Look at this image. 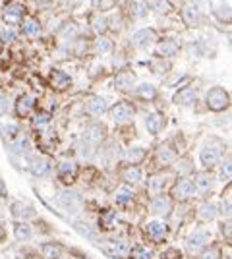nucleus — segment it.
Masks as SVG:
<instances>
[{
  "mask_svg": "<svg viewBox=\"0 0 232 259\" xmlns=\"http://www.w3.org/2000/svg\"><path fill=\"white\" fill-rule=\"evenodd\" d=\"M10 211H12V216H16V218H24V220H28V218H33V216H35V209H33V207H29V205H26V203H22V202L12 203Z\"/></svg>",
  "mask_w": 232,
  "mask_h": 259,
  "instance_id": "nucleus-12",
  "label": "nucleus"
},
{
  "mask_svg": "<svg viewBox=\"0 0 232 259\" xmlns=\"http://www.w3.org/2000/svg\"><path fill=\"white\" fill-rule=\"evenodd\" d=\"M87 110L91 114H102L106 110V99H102V97H91L89 102H87Z\"/></svg>",
  "mask_w": 232,
  "mask_h": 259,
  "instance_id": "nucleus-22",
  "label": "nucleus"
},
{
  "mask_svg": "<svg viewBox=\"0 0 232 259\" xmlns=\"http://www.w3.org/2000/svg\"><path fill=\"white\" fill-rule=\"evenodd\" d=\"M220 180L222 182H230L232 180V157L226 158L222 162V168H220Z\"/></svg>",
  "mask_w": 232,
  "mask_h": 259,
  "instance_id": "nucleus-36",
  "label": "nucleus"
},
{
  "mask_svg": "<svg viewBox=\"0 0 232 259\" xmlns=\"http://www.w3.org/2000/svg\"><path fill=\"white\" fill-rule=\"evenodd\" d=\"M202 259H218V250L217 248H211V250H205Z\"/></svg>",
  "mask_w": 232,
  "mask_h": 259,
  "instance_id": "nucleus-45",
  "label": "nucleus"
},
{
  "mask_svg": "<svg viewBox=\"0 0 232 259\" xmlns=\"http://www.w3.org/2000/svg\"><path fill=\"white\" fill-rule=\"evenodd\" d=\"M132 116H134V108H132L128 102H118L114 108H112V118H114L118 124L130 122Z\"/></svg>",
  "mask_w": 232,
  "mask_h": 259,
  "instance_id": "nucleus-9",
  "label": "nucleus"
},
{
  "mask_svg": "<svg viewBox=\"0 0 232 259\" xmlns=\"http://www.w3.org/2000/svg\"><path fill=\"white\" fill-rule=\"evenodd\" d=\"M76 174H78V166H76V162H72V160H64V162H60V166H58V178H60L64 184H72V180L76 178Z\"/></svg>",
  "mask_w": 232,
  "mask_h": 259,
  "instance_id": "nucleus-8",
  "label": "nucleus"
},
{
  "mask_svg": "<svg viewBox=\"0 0 232 259\" xmlns=\"http://www.w3.org/2000/svg\"><path fill=\"white\" fill-rule=\"evenodd\" d=\"M145 232H147V236H149L153 242H162V240L166 238V234H168V228H166V224L160 222V220H151V222H147Z\"/></svg>",
  "mask_w": 232,
  "mask_h": 259,
  "instance_id": "nucleus-5",
  "label": "nucleus"
},
{
  "mask_svg": "<svg viewBox=\"0 0 232 259\" xmlns=\"http://www.w3.org/2000/svg\"><path fill=\"white\" fill-rule=\"evenodd\" d=\"M138 97H142V99H155V95H157V91H155V87L149 86V84H142V86L138 87Z\"/></svg>",
  "mask_w": 232,
  "mask_h": 259,
  "instance_id": "nucleus-32",
  "label": "nucleus"
},
{
  "mask_svg": "<svg viewBox=\"0 0 232 259\" xmlns=\"http://www.w3.org/2000/svg\"><path fill=\"white\" fill-rule=\"evenodd\" d=\"M145 157V151L144 149H140V147H136V149H130L128 153H126V158L130 160L132 164H138L142 158Z\"/></svg>",
  "mask_w": 232,
  "mask_h": 259,
  "instance_id": "nucleus-38",
  "label": "nucleus"
},
{
  "mask_svg": "<svg viewBox=\"0 0 232 259\" xmlns=\"http://www.w3.org/2000/svg\"><path fill=\"white\" fill-rule=\"evenodd\" d=\"M14 151L16 153H20V155H24V153H28L29 151V140L28 138H16L14 142Z\"/></svg>",
  "mask_w": 232,
  "mask_h": 259,
  "instance_id": "nucleus-37",
  "label": "nucleus"
},
{
  "mask_svg": "<svg viewBox=\"0 0 232 259\" xmlns=\"http://www.w3.org/2000/svg\"><path fill=\"white\" fill-rule=\"evenodd\" d=\"M35 106V99L31 95H22L18 101H16V112L20 116H28Z\"/></svg>",
  "mask_w": 232,
  "mask_h": 259,
  "instance_id": "nucleus-16",
  "label": "nucleus"
},
{
  "mask_svg": "<svg viewBox=\"0 0 232 259\" xmlns=\"http://www.w3.org/2000/svg\"><path fill=\"white\" fill-rule=\"evenodd\" d=\"M130 259H153L151 252L144 248V246H136L134 250L130 252Z\"/></svg>",
  "mask_w": 232,
  "mask_h": 259,
  "instance_id": "nucleus-33",
  "label": "nucleus"
},
{
  "mask_svg": "<svg viewBox=\"0 0 232 259\" xmlns=\"http://www.w3.org/2000/svg\"><path fill=\"white\" fill-rule=\"evenodd\" d=\"M2 136L6 140H16L18 136V126H2Z\"/></svg>",
  "mask_w": 232,
  "mask_h": 259,
  "instance_id": "nucleus-41",
  "label": "nucleus"
},
{
  "mask_svg": "<svg viewBox=\"0 0 232 259\" xmlns=\"http://www.w3.org/2000/svg\"><path fill=\"white\" fill-rule=\"evenodd\" d=\"M43 256L44 259H62V250L58 244H44Z\"/></svg>",
  "mask_w": 232,
  "mask_h": 259,
  "instance_id": "nucleus-30",
  "label": "nucleus"
},
{
  "mask_svg": "<svg viewBox=\"0 0 232 259\" xmlns=\"http://www.w3.org/2000/svg\"><path fill=\"white\" fill-rule=\"evenodd\" d=\"M149 209H151L153 215H166L170 211V200L168 198H157V200H153Z\"/></svg>",
  "mask_w": 232,
  "mask_h": 259,
  "instance_id": "nucleus-19",
  "label": "nucleus"
},
{
  "mask_svg": "<svg viewBox=\"0 0 232 259\" xmlns=\"http://www.w3.org/2000/svg\"><path fill=\"white\" fill-rule=\"evenodd\" d=\"M114 222H116V216L112 213H104L101 216V228H104V230H112L114 228Z\"/></svg>",
  "mask_w": 232,
  "mask_h": 259,
  "instance_id": "nucleus-39",
  "label": "nucleus"
},
{
  "mask_svg": "<svg viewBox=\"0 0 232 259\" xmlns=\"http://www.w3.org/2000/svg\"><path fill=\"white\" fill-rule=\"evenodd\" d=\"M196 99H198V91L192 89V87H186V89H182V91L176 93L174 102H176V104H182V106H190V104L196 102Z\"/></svg>",
  "mask_w": 232,
  "mask_h": 259,
  "instance_id": "nucleus-14",
  "label": "nucleus"
},
{
  "mask_svg": "<svg viewBox=\"0 0 232 259\" xmlns=\"http://www.w3.org/2000/svg\"><path fill=\"white\" fill-rule=\"evenodd\" d=\"M48 120H50V114H46V112H43V114H37L35 116V126H37V128H43V126L48 124Z\"/></svg>",
  "mask_w": 232,
  "mask_h": 259,
  "instance_id": "nucleus-42",
  "label": "nucleus"
},
{
  "mask_svg": "<svg viewBox=\"0 0 232 259\" xmlns=\"http://www.w3.org/2000/svg\"><path fill=\"white\" fill-rule=\"evenodd\" d=\"M6 112V101H4V97H0V114H4Z\"/></svg>",
  "mask_w": 232,
  "mask_h": 259,
  "instance_id": "nucleus-49",
  "label": "nucleus"
},
{
  "mask_svg": "<svg viewBox=\"0 0 232 259\" xmlns=\"http://www.w3.org/2000/svg\"><path fill=\"white\" fill-rule=\"evenodd\" d=\"M134 202V190L130 186H124L118 190V194H116V203L118 205H128V203Z\"/></svg>",
  "mask_w": 232,
  "mask_h": 259,
  "instance_id": "nucleus-26",
  "label": "nucleus"
},
{
  "mask_svg": "<svg viewBox=\"0 0 232 259\" xmlns=\"http://www.w3.org/2000/svg\"><path fill=\"white\" fill-rule=\"evenodd\" d=\"M196 186H198V192L202 194H209L213 186H215V180L209 172H200L196 176Z\"/></svg>",
  "mask_w": 232,
  "mask_h": 259,
  "instance_id": "nucleus-15",
  "label": "nucleus"
},
{
  "mask_svg": "<svg viewBox=\"0 0 232 259\" xmlns=\"http://www.w3.org/2000/svg\"><path fill=\"white\" fill-rule=\"evenodd\" d=\"M159 160L162 162V164H170V162H174V158H176V153H174L172 147H168V145H162V147H159Z\"/></svg>",
  "mask_w": 232,
  "mask_h": 259,
  "instance_id": "nucleus-29",
  "label": "nucleus"
},
{
  "mask_svg": "<svg viewBox=\"0 0 232 259\" xmlns=\"http://www.w3.org/2000/svg\"><path fill=\"white\" fill-rule=\"evenodd\" d=\"M207 104H209V108H211L213 112H222V110H226L228 104H230V97H228L226 89H222V87H213V89H209V93H207Z\"/></svg>",
  "mask_w": 232,
  "mask_h": 259,
  "instance_id": "nucleus-1",
  "label": "nucleus"
},
{
  "mask_svg": "<svg viewBox=\"0 0 232 259\" xmlns=\"http://www.w3.org/2000/svg\"><path fill=\"white\" fill-rule=\"evenodd\" d=\"M157 52H159L160 56H174L178 52V44L174 43V41H170V39H166V41H162L157 46Z\"/></svg>",
  "mask_w": 232,
  "mask_h": 259,
  "instance_id": "nucleus-25",
  "label": "nucleus"
},
{
  "mask_svg": "<svg viewBox=\"0 0 232 259\" xmlns=\"http://www.w3.org/2000/svg\"><path fill=\"white\" fill-rule=\"evenodd\" d=\"M147 190L151 192V194H159L164 190V176L162 174H155V176H151L149 180H147Z\"/></svg>",
  "mask_w": 232,
  "mask_h": 259,
  "instance_id": "nucleus-24",
  "label": "nucleus"
},
{
  "mask_svg": "<svg viewBox=\"0 0 232 259\" xmlns=\"http://www.w3.org/2000/svg\"><path fill=\"white\" fill-rule=\"evenodd\" d=\"M14 236H16V240L26 242V240H29V238L33 236V230H31V226L26 224V222H16L14 224Z\"/></svg>",
  "mask_w": 232,
  "mask_h": 259,
  "instance_id": "nucleus-23",
  "label": "nucleus"
},
{
  "mask_svg": "<svg viewBox=\"0 0 232 259\" xmlns=\"http://www.w3.org/2000/svg\"><path fill=\"white\" fill-rule=\"evenodd\" d=\"M26 14V6H24V2H20V0H16V2H10L6 8H4V20L8 22V24H18L22 18Z\"/></svg>",
  "mask_w": 232,
  "mask_h": 259,
  "instance_id": "nucleus-4",
  "label": "nucleus"
},
{
  "mask_svg": "<svg viewBox=\"0 0 232 259\" xmlns=\"http://www.w3.org/2000/svg\"><path fill=\"white\" fill-rule=\"evenodd\" d=\"M76 33H78V26H76V24H68L66 28L62 29V35H64V37H74Z\"/></svg>",
  "mask_w": 232,
  "mask_h": 259,
  "instance_id": "nucleus-44",
  "label": "nucleus"
},
{
  "mask_svg": "<svg viewBox=\"0 0 232 259\" xmlns=\"http://www.w3.org/2000/svg\"><path fill=\"white\" fill-rule=\"evenodd\" d=\"M124 178H126L128 184H138V182L142 180V170L136 168V166H132V168H128V170L124 172Z\"/></svg>",
  "mask_w": 232,
  "mask_h": 259,
  "instance_id": "nucleus-35",
  "label": "nucleus"
},
{
  "mask_svg": "<svg viewBox=\"0 0 232 259\" xmlns=\"http://www.w3.org/2000/svg\"><path fill=\"white\" fill-rule=\"evenodd\" d=\"M104 138V128L101 124H93L86 130V144L87 145H99Z\"/></svg>",
  "mask_w": 232,
  "mask_h": 259,
  "instance_id": "nucleus-11",
  "label": "nucleus"
},
{
  "mask_svg": "<svg viewBox=\"0 0 232 259\" xmlns=\"http://www.w3.org/2000/svg\"><path fill=\"white\" fill-rule=\"evenodd\" d=\"M130 12L134 18H144L147 14V2L145 0H130Z\"/></svg>",
  "mask_w": 232,
  "mask_h": 259,
  "instance_id": "nucleus-27",
  "label": "nucleus"
},
{
  "mask_svg": "<svg viewBox=\"0 0 232 259\" xmlns=\"http://www.w3.org/2000/svg\"><path fill=\"white\" fill-rule=\"evenodd\" d=\"M29 172L35 174V176H46V174L50 172V162L43 157H35L29 160Z\"/></svg>",
  "mask_w": 232,
  "mask_h": 259,
  "instance_id": "nucleus-10",
  "label": "nucleus"
},
{
  "mask_svg": "<svg viewBox=\"0 0 232 259\" xmlns=\"http://www.w3.org/2000/svg\"><path fill=\"white\" fill-rule=\"evenodd\" d=\"M222 153H224V147L220 144H207L202 149V153H200L203 166H207V168L215 166L218 160L222 158Z\"/></svg>",
  "mask_w": 232,
  "mask_h": 259,
  "instance_id": "nucleus-2",
  "label": "nucleus"
},
{
  "mask_svg": "<svg viewBox=\"0 0 232 259\" xmlns=\"http://www.w3.org/2000/svg\"><path fill=\"white\" fill-rule=\"evenodd\" d=\"M153 8L162 14V12H168V2L166 0H153Z\"/></svg>",
  "mask_w": 232,
  "mask_h": 259,
  "instance_id": "nucleus-43",
  "label": "nucleus"
},
{
  "mask_svg": "<svg viewBox=\"0 0 232 259\" xmlns=\"http://www.w3.org/2000/svg\"><path fill=\"white\" fill-rule=\"evenodd\" d=\"M2 41H4V43H14L16 41L14 31H2Z\"/></svg>",
  "mask_w": 232,
  "mask_h": 259,
  "instance_id": "nucleus-46",
  "label": "nucleus"
},
{
  "mask_svg": "<svg viewBox=\"0 0 232 259\" xmlns=\"http://www.w3.org/2000/svg\"><path fill=\"white\" fill-rule=\"evenodd\" d=\"M6 198V186H4V180L0 178V200H4Z\"/></svg>",
  "mask_w": 232,
  "mask_h": 259,
  "instance_id": "nucleus-48",
  "label": "nucleus"
},
{
  "mask_svg": "<svg viewBox=\"0 0 232 259\" xmlns=\"http://www.w3.org/2000/svg\"><path fill=\"white\" fill-rule=\"evenodd\" d=\"M132 86H134V76H130V74L116 76V87L120 91H128V89H132Z\"/></svg>",
  "mask_w": 232,
  "mask_h": 259,
  "instance_id": "nucleus-31",
  "label": "nucleus"
},
{
  "mask_svg": "<svg viewBox=\"0 0 232 259\" xmlns=\"http://www.w3.org/2000/svg\"><path fill=\"white\" fill-rule=\"evenodd\" d=\"M200 8L194 4V2H190L188 6L184 8V20H186V24L188 26H198L200 24Z\"/></svg>",
  "mask_w": 232,
  "mask_h": 259,
  "instance_id": "nucleus-20",
  "label": "nucleus"
},
{
  "mask_svg": "<svg viewBox=\"0 0 232 259\" xmlns=\"http://www.w3.org/2000/svg\"><path fill=\"white\" fill-rule=\"evenodd\" d=\"M153 41H155V33L151 29H142V31H138L134 35V43H136V46H140V48H147Z\"/></svg>",
  "mask_w": 232,
  "mask_h": 259,
  "instance_id": "nucleus-17",
  "label": "nucleus"
},
{
  "mask_svg": "<svg viewBox=\"0 0 232 259\" xmlns=\"http://www.w3.org/2000/svg\"><path fill=\"white\" fill-rule=\"evenodd\" d=\"M222 232H224V236L232 240V220H226L224 224H222Z\"/></svg>",
  "mask_w": 232,
  "mask_h": 259,
  "instance_id": "nucleus-47",
  "label": "nucleus"
},
{
  "mask_svg": "<svg viewBox=\"0 0 232 259\" xmlns=\"http://www.w3.org/2000/svg\"><path fill=\"white\" fill-rule=\"evenodd\" d=\"M198 213H200V216H202L203 220H213V218L218 215V209L215 203L207 202V203H203V205H200Z\"/></svg>",
  "mask_w": 232,
  "mask_h": 259,
  "instance_id": "nucleus-21",
  "label": "nucleus"
},
{
  "mask_svg": "<svg viewBox=\"0 0 232 259\" xmlns=\"http://www.w3.org/2000/svg\"><path fill=\"white\" fill-rule=\"evenodd\" d=\"M22 31H24L26 35H29V37H37V35L41 33V26H39L37 20H26L24 26H22Z\"/></svg>",
  "mask_w": 232,
  "mask_h": 259,
  "instance_id": "nucleus-28",
  "label": "nucleus"
},
{
  "mask_svg": "<svg viewBox=\"0 0 232 259\" xmlns=\"http://www.w3.org/2000/svg\"><path fill=\"white\" fill-rule=\"evenodd\" d=\"M95 50H97L99 54H106V52H110V50H112V43H110V39H106V37H99V39H97V43H95Z\"/></svg>",
  "mask_w": 232,
  "mask_h": 259,
  "instance_id": "nucleus-34",
  "label": "nucleus"
},
{
  "mask_svg": "<svg viewBox=\"0 0 232 259\" xmlns=\"http://www.w3.org/2000/svg\"><path fill=\"white\" fill-rule=\"evenodd\" d=\"M145 126H147V132H149V134L155 136V134H159L160 130H162V126H164V118L160 114H157V112H155V114H149L147 120H145Z\"/></svg>",
  "mask_w": 232,
  "mask_h": 259,
  "instance_id": "nucleus-18",
  "label": "nucleus"
},
{
  "mask_svg": "<svg viewBox=\"0 0 232 259\" xmlns=\"http://www.w3.org/2000/svg\"><path fill=\"white\" fill-rule=\"evenodd\" d=\"M56 203L60 207H64L66 211H78V207H80V196L76 192L66 190V192H62V194L56 196Z\"/></svg>",
  "mask_w": 232,
  "mask_h": 259,
  "instance_id": "nucleus-6",
  "label": "nucleus"
},
{
  "mask_svg": "<svg viewBox=\"0 0 232 259\" xmlns=\"http://www.w3.org/2000/svg\"><path fill=\"white\" fill-rule=\"evenodd\" d=\"M196 192H198V186H196V182H192V180H180L176 188H174V196L178 198V200H190V198H194L196 196Z\"/></svg>",
  "mask_w": 232,
  "mask_h": 259,
  "instance_id": "nucleus-7",
  "label": "nucleus"
},
{
  "mask_svg": "<svg viewBox=\"0 0 232 259\" xmlns=\"http://www.w3.org/2000/svg\"><path fill=\"white\" fill-rule=\"evenodd\" d=\"M74 226L78 228V232H80L82 236H86V238H89V240H93V242L97 240V236H95V234L91 232V228H89L87 224H84V222H74Z\"/></svg>",
  "mask_w": 232,
  "mask_h": 259,
  "instance_id": "nucleus-40",
  "label": "nucleus"
},
{
  "mask_svg": "<svg viewBox=\"0 0 232 259\" xmlns=\"http://www.w3.org/2000/svg\"><path fill=\"white\" fill-rule=\"evenodd\" d=\"M50 84L54 89L58 91H66L68 87L72 86V80H70V76L64 72H60V70H54V72L50 74Z\"/></svg>",
  "mask_w": 232,
  "mask_h": 259,
  "instance_id": "nucleus-13",
  "label": "nucleus"
},
{
  "mask_svg": "<svg viewBox=\"0 0 232 259\" xmlns=\"http://www.w3.org/2000/svg\"><path fill=\"white\" fill-rule=\"evenodd\" d=\"M209 238H211V234L207 230H196L192 232L188 236V240H186V250H188V254L192 256H196V254H200L205 250V246L209 242Z\"/></svg>",
  "mask_w": 232,
  "mask_h": 259,
  "instance_id": "nucleus-3",
  "label": "nucleus"
}]
</instances>
